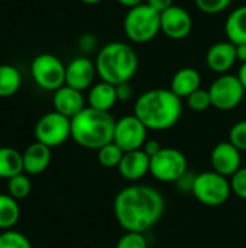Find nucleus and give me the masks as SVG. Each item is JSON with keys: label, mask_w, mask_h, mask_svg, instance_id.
I'll return each instance as SVG.
<instances>
[{"label": "nucleus", "mask_w": 246, "mask_h": 248, "mask_svg": "<svg viewBox=\"0 0 246 248\" xmlns=\"http://www.w3.org/2000/svg\"><path fill=\"white\" fill-rule=\"evenodd\" d=\"M165 201L161 192L142 183H130L117 192L113 214L125 232H146L162 218Z\"/></svg>", "instance_id": "1"}, {"label": "nucleus", "mask_w": 246, "mask_h": 248, "mask_svg": "<svg viewBox=\"0 0 246 248\" xmlns=\"http://www.w3.org/2000/svg\"><path fill=\"white\" fill-rule=\"evenodd\" d=\"M183 113V102L171 89H151L144 92L133 105V115L148 129L167 131L175 126Z\"/></svg>", "instance_id": "2"}, {"label": "nucleus", "mask_w": 246, "mask_h": 248, "mask_svg": "<svg viewBox=\"0 0 246 248\" xmlns=\"http://www.w3.org/2000/svg\"><path fill=\"white\" fill-rule=\"evenodd\" d=\"M116 121L110 112H101L87 106L71 119V138L86 150L99 151L113 142Z\"/></svg>", "instance_id": "3"}, {"label": "nucleus", "mask_w": 246, "mask_h": 248, "mask_svg": "<svg viewBox=\"0 0 246 248\" xmlns=\"http://www.w3.org/2000/svg\"><path fill=\"white\" fill-rule=\"evenodd\" d=\"M94 64L101 81L117 86L132 80L138 71L139 60L129 44L115 41L99 51Z\"/></svg>", "instance_id": "4"}, {"label": "nucleus", "mask_w": 246, "mask_h": 248, "mask_svg": "<svg viewBox=\"0 0 246 248\" xmlns=\"http://www.w3.org/2000/svg\"><path fill=\"white\" fill-rule=\"evenodd\" d=\"M123 32L130 42H149L161 32V13L146 3L132 7L125 15Z\"/></svg>", "instance_id": "5"}, {"label": "nucleus", "mask_w": 246, "mask_h": 248, "mask_svg": "<svg viewBox=\"0 0 246 248\" xmlns=\"http://www.w3.org/2000/svg\"><path fill=\"white\" fill-rule=\"evenodd\" d=\"M191 195L204 206L217 208L228 202L232 195L231 179L219 174L215 170L196 174Z\"/></svg>", "instance_id": "6"}, {"label": "nucleus", "mask_w": 246, "mask_h": 248, "mask_svg": "<svg viewBox=\"0 0 246 248\" xmlns=\"http://www.w3.org/2000/svg\"><path fill=\"white\" fill-rule=\"evenodd\" d=\"M188 171V161L183 151L164 147L157 155L151 157L149 174L162 183H177Z\"/></svg>", "instance_id": "7"}, {"label": "nucleus", "mask_w": 246, "mask_h": 248, "mask_svg": "<svg viewBox=\"0 0 246 248\" xmlns=\"http://www.w3.org/2000/svg\"><path fill=\"white\" fill-rule=\"evenodd\" d=\"M65 67L57 55L43 52L33 58L30 73L41 89L55 92L65 84Z\"/></svg>", "instance_id": "8"}, {"label": "nucleus", "mask_w": 246, "mask_h": 248, "mask_svg": "<svg viewBox=\"0 0 246 248\" xmlns=\"http://www.w3.org/2000/svg\"><path fill=\"white\" fill-rule=\"evenodd\" d=\"M212 106L217 110L228 112L241 105L245 97L246 90L238 76L233 74H220L209 87Z\"/></svg>", "instance_id": "9"}, {"label": "nucleus", "mask_w": 246, "mask_h": 248, "mask_svg": "<svg viewBox=\"0 0 246 248\" xmlns=\"http://www.w3.org/2000/svg\"><path fill=\"white\" fill-rule=\"evenodd\" d=\"M35 138L49 148L62 145L71 138V119L55 110L45 113L35 125Z\"/></svg>", "instance_id": "10"}, {"label": "nucleus", "mask_w": 246, "mask_h": 248, "mask_svg": "<svg viewBox=\"0 0 246 248\" xmlns=\"http://www.w3.org/2000/svg\"><path fill=\"white\" fill-rule=\"evenodd\" d=\"M148 131L149 129L144 125V122L133 113L126 115L116 121L113 142L125 153L142 150L148 141Z\"/></svg>", "instance_id": "11"}, {"label": "nucleus", "mask_w": 246, "mask_h": 248, "mask_svg": "<svg viewBox=\"0 0 246 248\" xmlns=\"http://www.w3.org/2000/svg\"><path fill=\"white\" fill-rule=\"evenodd\" d=\"M191 29L193 17L184 7L174 4L161 13V32L170 39H184L191 33Z\"/></svg>", "instance_id": "12"}, {"label": "nucleus", "mask_w": 246, "mask_h": 248, "mask_svg": "<svg viewBox=\"0 0 246 248\" xmlns=\"http://www.w3.org/2000/svg\"><path fill=\"white\" fill-rule=\"evenodd\" d=\"M232 142L222 141L217 142L210 154V163L215 171L231 179L242 167V155Z\"/></svg>", "instance_id": "13"}, {"label": "nucleus", "mask_w": 246, "mask_h": 248, "mask_svg": "<svg viewBox=\"0 0 246 248\" xmlns=\"http://www.w3.org/2000/svg\"><path fill=\"white\" fill-rule=\"evenodd\" d=\"M96 76V64L87 57H77L65 67V84L80 92L90 89Z\"/></svg>", "instance_id": "14"}, {"label": "nucleus", "mask_w": 246, "mask_h": 248, "mask_svg": "<svg viewBox=\"0 0 246 248\" xmlns=\"http://www.w3.org/2000/svg\"><path fill=\"white\" fill-rule=\"evenodd\" d=\"M236 61V45L231 41H219L213 44L206 54L207 67L217 74L229 73V70L235 65Z\"/></svg>", "instance_id": "15"}, {"label": "nucleus", "mask_w": 246, "mask_h": 248, "mask_svg": "<svg viewBox=\"0 0 246 248\" xmlns=\"http://www.w3.org/2000/svg\"><path fill=\"white\" fill-rule=\"evenodd\" d=\"M151 157L144 150H135L123 154V158L117 167L123 180L129 183H138L149 173Z\"/></svg>", "instance_id": "16"}, {"label": "nucleus", "mask_w": 246, "mask_h": 248, "mask_svg": "<svg viewBox=\"0 0 246 248\" xmlns=\"http://www.w3.org/2000/svg\"><path fill=\"white\" fill-rule=\"evenodd\" d=\"M54 110L72 119L75 115H78L83 109H86V99L83 96V92L75 90L67 84L59 87L54 92L52 97Z\"/></svg>", "instance_id": "17"}, {"label": "nucleus", "mask_w": 246, "mask_h": 248, "mask_svg": "<svg viewBox=\"0 0 246 248\" xmlns=\"http://www.w3.org/2000/svg\"><path fill=\"white\" fill-rule=\"evenodd\" d=\"M51 150L49 147L35 141L33 144H30L23 153H22V158H23V171L26 174L30 176H36L43 173L49 164H51Z\"/></svg>", "instance_id": "18"}, {"label": "nucleus", "mask_w": 246, "mask_h": 248, "mask_svg": "<svg viewBox=\"0 0 246 248\" xmlns=\"http://www.w3.org/2000/svg\"><path fill=\"white\" fill-rule=\"evenodd\" d=\"M87 102H88V106L93 109H97L101 112H110V109H113V106L119 102L116 86L100 80L99 83L90 87Z\"/></svg>", "instance_id": "19"}, {"label": "nucleus", "mask_w": 246, "mask_h": 248, "mask_svg": "<svg viewBox=\"0 0 246 248\" xmlns=\"http://www.w3.org/2000/svg\"><path fill=\"white\" fill-rule=\"evenodd\" d=\"M202 76L193 67H183L180 68L171 78L170 89L181 99H187L191 93L200 89Z\"/></svg>", "instance_id": "20"}, {"label": "nucleus", "mask_w": 246, "mask_h": 248, "mask_svg": "<svg viewBox=\"0 0 246 248\" xmlns=\"http://www.w3.org/2000/svg\"><path fill=\"white\" fill-rule=\"evenodd\" d=\"M228 41L235 45L246 44V4L232 10L225 22Z\"/></svg>", "instance_id": "21"}, {"label": "nucleus", "mask_w": 246, "mask_h": 248, "mask_svg": "<svg viewBox=\"0 0 246 248\" xmlns=\"http://www.w3.org/2000/svg\"><path fill=\"white\" fill-rule=\"evenodd\" d=\"M19 173H25L22 153L12 147H0V179L9 180Z\"/></svg>", "instance_id": "22"}, {"label": "nucleus", "mask_w": 246, "mask_h": 248, "mask_svg": "<svg viewBox=\"0 0 246 248\" xmlns=\"http://www.w3.org/2000/svg\"><path fill=\"white\" fill-rule=\"evenodd\" d=\"M20 218V208L9 193H0V230H12Z\"/></svg>", "instance_id": "23"}, {"label": "nucleus", "mask_w": 246, "mask_h": 248, "mask_svg": "<svg viewBox=\"0 0 246 248\" xmlns=\"http://www.w3.org/2000/svg\"><path fill=\"white\" fill-rule=\"evenodd\" d=\"M22 76L19 70L10 64L0 65V97H10L20 89Z\"/></svg>", "instance_id": "24"}, {"label": "nucleus", "mask_w": 246, "mask_h": 248, "mask_svg": "<svg viewBox=\"0 0 246 248\" xmlns=\"http://www.w3.org/2000/svg\"><path fill=\"white\" fill-rule=\"evenodd\" d=\"M123 154L125 151L120 147H117L115 142H110L97 151V160L99 164L104 169H117L123 158Z\"/></svg>", "instance_id": "25"}, {"label": "nucleus", "mask_w": 246, "mask_h": 248, "mask_svg": "<svg viewBox=\"0 0 246 248\" xmlns=\"http://www.w3.org/2000/svg\"><path fill=\"white\" fill-rule=\"evenodd\" d=\"M32 182L26 173H19L7 180V193L16 201L25 199L30 195Z\"/></svg>", "instance_id": "26"}, {"label": "nucleus", "mask_w": 246, "mask_h": 248, "mask_svg": "<svg viewBox=\"0 0 246 248\" xmlns=\"http://www.w3.org/2000/svg\"><path fill=\"white\" fill-rule=\"evenodd\" d=\"M0 248H33L22 232L9 230L0 234Z\"/></svg>", "instance_id": "27"}, {"label": "nucleus", "mask_w": 246, "mask_h": 248, "mask_svg": "<svg viewBox=\"0 0 246 248\" xmlns=\"http://www.w3.org/2000/svg\"><path fill=\"white\" fill-rule=\"evenodd\" d=\"M187 106L193 110V112H204L212 106V99H210V93L209 89H199L194 93H191L187 97Z\"/></svg>", "instance_id": "28"}, {"label": "nucleus", "mask_w": 246, "mask_h": 248, "mask_svg": "<svg viewBox=\"0 0 246 248\" xmlns=\"http://www.w3.org/2000/svg\"><path fill=\"white\" fill-rule=\"evenodd\" d=\"M116 248H148V241L144 232H125L116 243Z\"/></svg>", "instance_id": "29"}, {"label": "nucleus", "mask_w": 246, "mask_h": 248, "mask_svg": "<svg viewBox=\"0 0 246 248\" xmlns=\"http://www.w3.org/2000/svg\"><path fill=\"white\" fill-rule=\"evenodd\" d=\"M194 3L206 15H219L231 6L232 0H194Z\"/></svg>", "instance_id": "30"}, {"label": "nucleus", "mask_w": 246, "mask_h": 248, "mask_svg": "<svg viewBox=\"0 0 246 248\" xmlns=\"http://www.w3.org/2000/svg\"><path fill=\"white\" fill-rule=\"evenodd\" d=\"M229 142H232L238 150L246 151V119L236 122L229 131Z\"/></svg>", "instance_id": "31"}, {"label": "nucleus", "mask_w": 246, "mask_h": 248, "mask_svg": "<svg viewBox=\"0 0 246 248\" xmlns=\"http://www.w3.org/2000/svg\"><path fill=\"white\" fill-rule=\"evenodd\" d=\"M232 193H235L239 199L246 201V167H241L231 177Z\"/></svg>", "instance_id": "32"}, {"label": "nucleus", "mask_w": 246, "mask_h": 248, "mask_svg": "<svg viewBox=\"0 0 246 248\" xmlns=\"http://www.w3.org/2000/svg\"><path fill=\"white\" fill-rule=\"evenodd\" d=\"M194 179H196V174H193V173H190V171H187L175 185L178 186V189H180V192H183V193H191V190H193V185H194Z\"/></svg>", "instance_id": "33"}, {"label": "nucleus", "mask_w": 246, "mask_h": 248, "mask_svg": "<svg viewBox=\"0 0 246 248\" xmlns=\"http://www.w3.org/2000/svg\"><path fill=\"white\" fill-rule=\"evenodd\" d=\"M116 93H117V100L119 102H128L132 97V86L130 81L128 83H122L116 86Z\"/></svg>", "instance_id": "34"}, {"label": "nucleus", "mask_w": 246, "mask_h": 248, "mask_svg": "<svg viewBox=\"0 0 246 248\" xmlns=\"http://www.w3.org/2000/svg\"><path fill=\"white\" fill-rule=\"evenodd\" d=\"M164 147L157 141V140H148L146 142H145V145L142 147V150L149 155V157H154V155H157L161 150H162Z\"/></svg>", "instance_id": "35"}, {"label": "nucleus", "mask_w": 246, "mask_h": 248, "mask_svg": "<svg viewBox=\"0 0 246 248\" xmlns=\"http://www.w3.org/2000/svg\"><path fill=\"white\" fill-rule=\"evenodd\" d=\"M146 4L154 7L157 12L162 13L164 10H167L171 6H174V0H146Z\"/></svg>", "instance_id": "36"}, {"label": "nucleus", "mask_w": 246, "mask_h": 248, "mask_svg": "<svg viewBox=\"0 0 246 248\" xmlns=\"http://www.w3.org/2000/svg\"><path fill=\"white\" fill-rule=\"evenodd\" d=\"M117 3H120L122 6H125V7H128V9H132V7L145 4L146 0H117Z\"/></svg>", "instance_id": "37"}, {"label": "nucleus", "mask_w": 246, "mask_h": 248, "mask_svg": "<svg viewBox=\"0 0 246 248\" xmlns=\"http://www.w3.org/2000/svg\"><path fill=\"white\" fill-rule=\"evenodd\" d=\"M236 57H238V61L246 62V44L236 45Z\"/></svg>", "instance_id": "38"}, {"label": "nucleus", "mask_w": 246, "mask_h": 248, "mask_svg": "<svg viewBox=\"0 0 246 248\" xmlns=\"http://www.w3.org/2000/svg\"><path fill=\"white\" fill-rule=\"evenodd\" d=\"M236 76H238L239 81L242 83L244 89L246 90V62H242V65H241V68H239V71H238Z\"/></svg>", "instance_id": "39"}, {"label": "nucleus", "mask_w": 246, "mask_h": 248, "mask_svg": "<svg viewBox=\"0 0 246 248\" xmlns=\"http://www.w3.org/2000/svg\"><path fill=\"white\" fill-rule=\"evenodd\" d=\"M80 1H83V3H86V4H97V3H100L101 0H80Z\"/></svg>", "instance_id": "40"}]
</instances>
